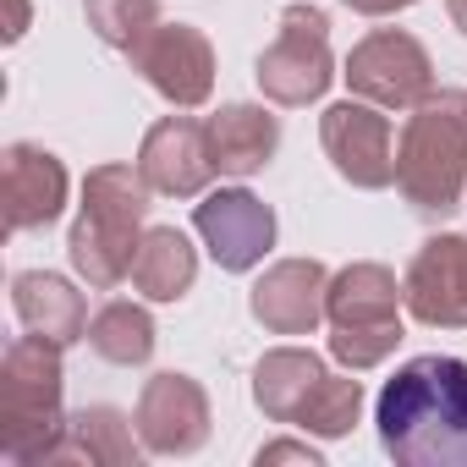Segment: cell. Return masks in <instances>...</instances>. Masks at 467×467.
<instances>
[{
	"label": "cell",
	"mask_w": 467,
	"mask_h": 467,
	"mask_svg": "<svg viewBox=\"0 0 467 467\" xmlns=\"http://www.w3.org/2000/svg\"><path fill=\"white\" fill-rule=\"evenodd\" d=\"M379 445L401 467H467V363L407 358L374 401Z\"/></svg>",
	"instance_id": "1"
},
{
	"label": "cell",
	"mask_w": 467,
	"mask_h": 467,
	"mask_svg": "<svg viewBox=\"0 0 467 467\" xmlns=\"http://www.w3.org/2000/svg\"><path fill=\"white\" fill-rule=\"evenodd\" d=\"M149 182L138 165H94L83 176V203L72 220V270L94 286L110 292L132 275V254L143 243V220H149Z\"/></svg>",
	"instance_id": "2"
},
{
	"label": "cell",
	"mask_w": 467,
	"mask_h": 467,
	"mask_svg": "<svg viewBox=\"0 0 467 467\" xmlns=\"http://www.w3.org/2000/svg\"><path fill=\"white\" fill-rule=\"evenodd\" d=\"M56 341L45 336H17L0 358V451L12 462H56V445L67 434L61 418V390H67V368H61Z\"/></svg>",
	"instance_id": "3"
},
{
	"label": "cell",
	"mask_w": 467,
	"mask_h": 467,
	"mask_svg": "<svg viewBox=\"0 0 467 467\" xmlns=\"http://www.w3.org/2000/svg\"><path fill=\"white\" fill-rule=\"evenodd\" d=\"M396 187L412 209L423 214H445L462 203L467 187V94L445 88L429 94L396 143Z\"/></svg>",
	"instance_id": "4"
},
{
	"label": "cell",
	"mask_w": 467,
	"mask_h": 467,
	"mask_svg": "<svg viewBox=\"0 0 467 467\" xmlns=\"http://www.w3.org/2000/svg\"><path fill=\"white\" fill-rule=\"evenodd\" d=\"M254 78H259L265 99H275V105H314V99H325V88L336 78L330 17L319 6H286L281 12V34L259 56Z\"/></svg>",
	"instance_id": "5"
},
{
	"label": "cell",
	"mask_w": 467,
	"mask_h": 467,
	"mask_svg": "<svg viewBox=\"0 0 467 467\" xmlns=\"http://www.w3.org/2000/svg\"><path fill=\"white\" fill-rule=\"evenodd\" d=\"M341 78L352 99H368L379 110H418L434 94V61L401 28H374L368 39H358Z\"/></svg>",
	"instance_id": "6"
},
{
	"label": "cell",
	"mask_w": 467,
	"mask_h": 467,
	"mask_svg": "<svg viewBox=\"0 0 467 467\" xmlns=\"http://www.w3.org/2000/svg\"><path fill=\"white\" fill-rule=\"evenodd\" d=\"M127 61L176 110H198L214 94V45L187 23H160L149 39H138L127 50Z\"/></svg>",
	"instance_id": "7"
},
{
	"label": "cell",
	"mask_w": 467,
	"mask_h": 467,
	"mask_svg": "<svg viewBox=\"0 0 467 467\" xmlns=\"http://www.w3.org/2000/svg\"><path fill=\"white\" fill-rule=\"evenodd\" d=\"M319 143L336 165L341 182L379 192L396 182V138H390V116L368 99H341L319 116Z\"/></svg>",
	"instance_id": "8"
},
{
	"label": "cell",
	"mask_w": 467,
	"mask_h": 467,
	"mask_svg": "<svg viewBox=\"0 0 467 467\" xmlns=\"http://www.w3.org/2000/svg\"><path fill=\"white\" fill-rule=\"evenodd\" d=\"M192 225H198L209 259L225 275H248L275 248V209L265 198H254L248 187H220V192H209L192 209Z\"/></svg>",
	"instance_id": "9"
},
{
	"label": "cell",
	"mask_w": 467,
	"mask_h": 467,
	"mask_svg": "<svg viewBox=\"0 0 467 467\" xmlns=\"http://www.w3.org/2000/svg\"><path fill=\"white\" fill-rule=\"evenodd\" d=\"M407 314L429 330H462L467 325V237L445 231V237H429L401 281Z\"/></svg>",
	"instance_id": "10"
},
{
	"label": "cell",
	"mask_w": 467,
	"mask_h": 467,
	"mask_svg": "<svg viewBox=\"0 0 467 467\" xmlns=\"http://www.w3.org/2000/svg\"><path fill=\"white\" fill-rule=\"evenodd\" d=\"M138 434L149 456H192L209 440V396L192 374H154L138 396Z\"/></svg>",
	"instance_id": "11"
},
{
	"label": "cell",
	"mask_w": 467,
	"mask_h": 467,
	"mask_svg": "<svg viewBox=\"0 0 467 467\" xmlns=\"http://www.w3.org/2000/svg\"><path fill=\"white\" fill-rule=\"evenodd\" d=\"M138 171L154 192L165 198H198L214 176V154H209V127L192 116H165L143 132L138 143Z\"/></svg>",
	"instance_id": "12"
},
{
	"label": "cell",
	"mask_w": 467,
	"mask_h": 467,
	"mask_svg": "<svg viewBox=\"0 0 467 467\" xmlns=\"http://www.w3.org/2000/svg\"><path fill=\"white\" fill-rule=\"evenodd\" d=\"M325 292L330 275L319 259H281L254 281L248 308L270 336H314L325 325Z\"/></svg>",
	"instance_id": "13"
},
{
	"label": "cell",
	"mask_w": 467,
	"mask_h": 467,
	"mask_svg": "<svg viewBox=\"0 0 467 467\" xmlns=\"http://www.w3.org/2000/svg\"><path fill=\"white\" fill-rule=\"evenodd\" d=\"M67 165L39 143H12L0 154V198L12 231H39L67 209Z\"/></svg>",
	"instance_id": "14"
},
{
	"label": "cell",
	"mask_w": 467,
	"mask_h": 467,
	"mask_svg": "<svg viewBox=\"0 0 467 467\" xmlns=\"http://www.w3.org/2000/svg\"><path fill=\"white\" fill-rule=\"evenodd\" d=\"M209 154L220 176H259L281 149V121L265 105H220L209 121Z\"/></svg>",
	"instance_id": "15"
},
{
	"label": "cell",
	"mask_w": 467,
	"mask_h": 467,
	"mask_svg": "<svg viewBox=\"0 0 467 467\" xmlns=\"http://www.w3.org/2000/svg\"><path fill=\"white\" fill-rule=\"evenodd\" d=\"M12 308L23 319V330L56 341V347H72L88 336V303L72 281L50 275V270H23L12 275Z\"/></svg>",
	"instance_id": "16"
},
{
	"label": "cell",
	"mask_w": 467,
	"mask_h": 467,
	"mask_svg": "<svg viewBox=\"0 0 467 467\" xmlns=\"http://www.w3.org/2000/svg\"><path fill=\"white\" fill-rule=\"evenodd\" d=\"M138 418L121 407H83L67 418V434L56 445V462H88V467H138L143 462V434H132Z\"/></svg>",
	"instance_id": "17"
},
{
	"label": "cell",
	"mask_w": 467,
	"mask_h": 467,
	"mask_svg": "<svg viewBox=\"0 0 467 467\" xmlns=\"http://www.w3.org/2000/svg\"><path fill=\"white\" fill-rule=\"evenodd\" d=\"M407 297H401V281L396 270L385 265H347L341 275H330V292H325V319L330 330H347V325H385V319H401Z\"/></svg>",
	"instance_id": "18"
},
{
	"label": "cell",
	"mask_w": 467,
	"mask_h": 467,
	"mask_svg": "<svg viewBox=\"0 0 467 467\" xmlns=\"http://www.w3.org/2000/svg\"><path fill=\"white\" fill-rule=\"evenodd\" d=\"M325 374H330V368H325L319 352H308V347H275V352H265L259 368H254V401H259L265 418L297 423V412H303L308 396L325 385Z\"/></svg>",
	"instance_id": "19"
},
{
	"label": "cell",
	"mask_w": 467,
	"mask_h": 467,
	"mask_svg": "<svg viewBox=\"0 0 467 467\" xmlns=\"http://www.w3.org/2000/svg\"><path fill=\"white\" fill-rule=\"evenodd\" d=\"M198 281V248L176 225H149L132 254V286L149 303H182Z\"/></svg>",
	"instance_id": "20"
},
{
	"label": "cell",
	"mask_w": 467,
	"mask_h": 467,
	"mask_svg": "<svg viewBox=\"0 0 467 467\" xmlns=\"http://www.w3.org/2000/svg\"><path fill=\"white\" fill-rule=\"evenodd\" d=\"M88 347L116 363V368H138L154 358V319L143 303H127V297H110L94 319H88Z\"/></svg>",
	"instance_id": "21"
},
{
	"label": "cell",
	"mask_w": 467,
	"mask_h": 467,
	"mask_svg": "<svg viewBox=\"0 0 467 467\" xmlns=\"http://www.w3.org/2000/svg\"><path fill=\"white\" fill-rule=\"evenodd\" d=\"M358 418H363V385L347 368V374H325V385L297 412V429L303 434H319V440H341V434H352Z\"/></svg>",
	"instance_id": "22"
},
{
	"label": "cell",
	"mask_w": 467,
	"mask_h": 467,
	"mask_svg": "<svg viewBox=\"0 0 467 467\" xmlns=\"http://www.w3.org/2000/svg\"><path fill=\"white\" fill-rule=\"evenodd\" d=\"M88 28L110 50H132L160 28V0H88Z\"/></svg>",
	"instance_id": "23"
},
{
	"label": "cell",
	"mask_w": 467,
	"mask_h": 467,
	"mask_svg": "<svg viewBox=\"0 0 467 467\" xmlns=\"http://www.w3.org/2000/svg\"><path fill=\"white\" fill-rule=\"evenodd\" d=\"M401 319H385V325H347V330H330V358L352 374L363 368H379L396 347H401Z\"/></svg>",
	"instance_id": "24"
},
{
	"label": "cell",
	"mask_w": 467,
	"mask_h": 467,
	"mask_svg": "<svg viewBox=\"0 0 467 467\" xmlns=\"http://www.w3.org/2000/svg\"><path fill=\"white\" fill-rule=\"evenodd\" d=\"M275 462H303V467H319L325 456H319L308 440H275V445H265V451H259V467H275Z\"/></svg>",
	"instance_id": "25"
},
{
	"label": "cell",
	"mask_w": 467,
	"mask_h": 467,
	"mask_svg": "<svg viewBox=\"0 0 467 467\" xmlns=\"http://www.w3.org/2000/svg\"><path fill=\"white\" fill-rule=\"evenodd\" d=\"M347 12H358V17H390V12H407V6H418V0H341Z\"/></svg>",
	"instance_id": "26"
},
{
	"label": "cell",
	"mask_w": 467,
	"mask_h": 467,
	"mask_svg": "<svg viewBox=\"0 0 467 467\" xmlns=\"http://www.w3.org/2000/svg\"><path fill=\"white\" fill-rule=\"evenodd\" d=\"M12 6V23H6V45H17L23 34H28V0H6Z\"/></svg>",
	"instance_id": "27"
},
{
	"label": "cell",
	"mask_w": 467,
	"mask_h": 467,
	"mask_svg": "<svg viewBox=\"0 0 467 467\" xmlns=\"http://www.w3.org/2000/svg\"><path fill=\"white\" fill-rule=\"evenodd\" d=\"M445 12H451V23H456V34L467 39V0H445Z\"/></svg>",
	"instance_id": "28"
}]
</instances>
